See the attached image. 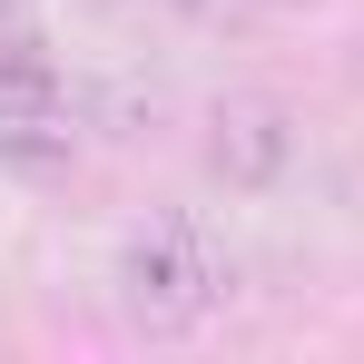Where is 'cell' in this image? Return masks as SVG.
I'll list each match as a JSON object with an SVG mask.
<instances>
[{"label": "cell", "instance_id": "1", "mask_svg": "<svg viewBox=\"0 0 364 364\" xmlns=\"http://www.w3.org/2000/svg\"><path fill=\"white\" fill-rule=\"evenodd\" d=\"M119 305H128V325H148V335L207 325V315L227 305V246L207 237L197 217H148V227H128V246H119Z\"/></svg>", "mask_w": 364, "mask_h": 364}, {"label": "cell", "instance_id": "2", "mask_svg": "<svg viewBox=\"0 0 364 364\" xmlns=\"http://www.w3.org/2000/svg\"><path fill=\"white\" fill-rule=\"evenodd\" d=\"M286 168H296V109L276 89H227L207 109V178L237 197H266Z\"/></svg>", "mask_w": 364, "mask_h": 364}, {"label": "cell", "instance_id": "3", "mask_svg": "<svg viewBox=\"0 0 364 364\" xmlns=\"http://www.w3.org/2000/svg\"><path fill=\"white\" fill-rule=\"evenodd\" d=\"M69 158H79V119H69V99L0 109V168H10V178H69Z\"/></svg>", "mask_w": 364, "mask_h": 364}, {"label": "cell", "instance_id": "4", "mask_svg": "<svg viewBox=\"0 0 364 364\" xmlns=\"http://www.w3.org/2000/svg\"><path fill=\"white\" fill-rule=\"evenodd\" d=\"M187 20H256V10H276V0H178Z\"/></svg>", "mask_w": 364, "mask_h": 364}, {"label": "cell", "instance_id": "5", "mask_svg": "<svg viewBox=\"0 0 364 364\" xmlns=\"http://www.w3.org/2000/svg\"><path fill=\"white\" fill-rule=\"evenodd\" d=\"M10 30H40V20H30V0H0V40H10Z\"/></svg>", "mask_w": 364, "mask_h": 364}]
</instances>
